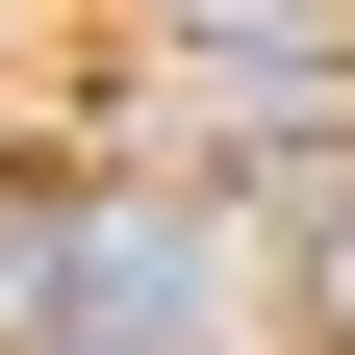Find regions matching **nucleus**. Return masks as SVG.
<instances>
[{"instance_id":"f257e3e1","label":"nucleus","mask_w":355,"mask_h":355,"mask_svg":"<svg viewBox=\"0 0 355 355\" xmlns=\"http://www.w3.org/2000/svg\"><path fill=\"white\" fill-rule=\"evenodd\" d=\"M304 330H330V355H355V153H330V178H304Z\"/></svg>"}]
</instances>
